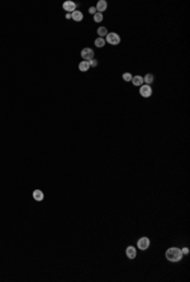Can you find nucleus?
Masks as SVG:
<instances>
[{"label":"nucleus","instance_id":"7","mask_svg":"<svg viewBox=\"0 0 190 282\" xmlns=\"http://www.w3.org/2000/svg\"><path fill=\"white\" fill-rule=\"evenodd\" d=\"M106 6H108V4H106L105 0H99L98 4H96V6H95V9L98 10V13L103 14V11L106 10Z\"/></svg>","mask_w":190,"mask_h":282},{"label":"nucleus","instance_id":"1","mask_svg":"<svg viewBox=\"0 0 190 282\" xmlns=\"http://www.w3.org/2000/svg\"><path fill=\"white\" fill-rule=\"evenodd\" d=\"M182 252H181V249H179V248H176V247H172V248H169L166 250V258H167V261H170V262H172V263H175V262H180L181 261V258H182Z\"/></svg>","mask_w":190,"mask_h":282},{"label":"nucleus","instance_id":"20","mask_svg":"<svg viewBox=\"0 0 190 282\" xmlns=\"http://www.w3.org/2000/svg\"><path fill=\"white\" fill-rule=\"evenodd\" d=\"M181 252H182V254H189V248H182Z\"/></svg>","mask_w":190,"mask_h":282},{"label":"nucleus","instance_id":"10","mask_svg":"<svg viewBox=\"0 0 190 282\" xmlns=\"http://www.w3.org/2000/svg\"><path fill=\"white\" fill-rule=\"evenodd\" d=\"M90 68V65H89V61H81V62L79 63V70L81 72H86L89 71Z\"/></svg>","mask_w":190,"mask_h":282},{"label":"nucleus","instance_id":"18","mask_svg":"<svg viewBox=\"0 0 190 282\" xmlns=\"http://www.w3.org/2000/svg\"><path fill=\"white\" fill-rule=\"evenodd\" d=\"M89 65H90V66H93V67H95V66H98V61L93 58V60L89 61Z\"/></svg>","mask_w":190,"mask_h":282},{"label":"nucleus","instance_id":"21","mask_svg":"<svg viewBox=\"0 0 190 282\" xmlns=\"http://www.w3.org/2000/svg\"><path fill=\"white\" fill-rule=\"evenodd\" d=\"M66 18H67V19H70V18H71V14H70V13H67V14H66Z\"/></svg>","mask_w":190,"mask_h":282},{"label":"nucleus","instance_id":"15","mask_svg":"<svg viewBox=\"0 0 190 282\" xmlns=\"http://www.w3.org/2000/svg\"><path fill=\"white\" fill-rule=\"evenodd\" d=\"M98 34L103 38L104 36H106V34H108V30H106L105 27H100V28H98Z\"/></svg>","mask_w":190,"mask_h":282},{"label":"nucleus","instance_id":"5","mask_svg":"<svg viewBox=\"0 0 190 282\" xmlns=\"http://www.w3.org/2000/svg\"><path fill=\"white\" fill-rule=\"evenodd\" d=\"M139 95L142 98H150L152 95V89L150 85H142L139 89Z\"/></svg>","mask_w":190,"mask_h":282},{"label":"nucleus","instance_id":"12","mask_svg":"<svg viewBox=\"0 0 190 282\" xmlns=\"http://www.w3.org/2000/svg\"><path fill=\"white\" fill-rule=\"evenodd\" d=\"M132 83L134 86H142L143 77H142V76H134V77H132Z\"/></svg>","mask_w":190,"mask_h":282},{"label":"nucleus","instance_id":"4","mask_svg":"<svg viewBox=\"0 0 190 282\" xmlns=\"http://www.w3.org/2000/svg\"><path fill=\"white\" fill-rule=\"evenodd\" d=\"M81 58H84L85 61H90V60H93L94 58V51L91 48H84L82 51H81Z\"/></svg>","mask_w":190,"mask_h":282},{"label":"nucleus","instance_id":"16","mask_svg":"<svg viewBox=\"0 0 190 282\" xmlns=\"http://www.w3.org/2000/svg\"><path fill=\"white\" fill-rule=\"evenodd\" d=\"M94 20L96 22V23H100L103 20V14L101 13H98V11H96V13L94 14Z\"/></svg>","mask_w":190,"mask_h":282},{"label":"nucleus","instance_id":"8","mask_svg":"<svg viewBox=\"0 0 190 282\" xmlns=\"http://www.w3.org/2000/svg\"><path fill=\"white\" fill-rule=\"evenodd\" d=\"M125 253H127V257L129 258V260H133V258H136V256H137V250H136L134 247H132V246H129L128 248L125 249Z\"/></svg>","mask_w":190,"mask_h":282},{"label":"nucleus","instance_id":"3","mask_svg":"<svg viewBox=\"0 0 190 282\" xmlns=\"http://www.w3.org/2000/svg\"><path fill=\"white\" fill-rule=\"evenodd\" d=\"M137 247H138L141 250H146L148 247H150V239H148L147 237L139 238L138 242H137Z\"/></svg>","mask_w":190,"mask_h":282},{"label":"nucleus","instance_id":"6","mask_svg":"<svg viewBox=\"0 0 190 282\" xmlns=\"http://www.w3.org/2000/svg\"><path fill=\"white\" fill-rule=\"evenodd\" d=\"M62 8H63V10H66L67 13L71 14L72 11H75V9H76V4L74 1H65Z\"/></svg>","mask_w":190,"mask_h":282},{"label":"nucleus","instance_id":"14","mask_svg":"<svg viewBox=\"0 0 190 282\" xmlns=\"http://www.w3.org/2000/svg\"><path fill=\"white\" fill-rule=\"evenodd\" d=\"M105 43H106L105 39H104V38H101V37H99L98 39H95V46H96V47H99V48L104 47Z\"/></svg>","mask_w":190,"mask_h":282},{"label":"nucleus","instance_id":"13","mask_svg":"<svg viewBox=\"0 0 190 282\" xmlns=\"http://www.w3.org/2000/svg\"><path fill=\"white\" fill-rule=\"evenodd\" d=\"M153 80H155V77H153V75H151V74H147L146 76L143 77V82H146L147 85H151L152 82H153Z\"/></svg>","mask_w":190,"mask_h":282},{"label":"nucleus","instance_id":"9","mask_svg":"<svg viewBox=\"0 0 190 282\" xmlns=\"http://www.w3.org/2000/svg\"><path fill=\"white\" fill-rule=\"evenodd\" d=\"M71 18H72V20H75V22H81L82 18H84V14L80 10H75L71 13Z\"/></svg>","mask_w":190,"mask_h":282},{"label":"nucleus","instance_id":"11","mask_svg":"<svg viewBox=\"0 0 190 282\" xmlns=\"http://www.w3.org/2000/svg\"><path fill=\"white\" fill-rule=\"evenodd\" d=\"M33 199L36 201H42L44 199L43 192H42L41 190H34V191H33Z\"/></svg>","mask_w":190,"mask_h":282},{"label":"nucleus","instance_id":"19","mask_svg":"<svg viewBox=\"0 0 190 282\" xmlns=\"http://www.w3.org/2000/svg\"><path fill=\"white\" fill-rule=\"evenodd\" d=\"M89 13L90 14H95V13H96V9H95L94 6H91V8H89Z\"/></svg>","mask_w":190,"mask_h":282},{"label":"nucleus","instance_id":"17","mask_svg":"<svg viewBox=\"0 0 190 282\" xmlns=\"http://www.w3.org/2000/svg\"><path fill=\"white\" fill-rule=\"evenodd\" d=\"M123 80H124L125 82L132 81V75H131V74H128V72H125V74H123Z\"/></svg>","mask_w":190,"mask_h":282},{"label":"nucleus","instance_id":"2","mask_svg":"<svg viewBox=\"0 0 190 282\" xmlns=\"http://www.w3.org/2000/svg\"><path fill=\"white\" fill-rule=\"evenodd\" d=\"M105 37H106L105 38V42H108L109 44L115 46V44H119L120 43V37L118 36L117 33H108Z\"/></svg>","mask_w":190,"mask_h":282}]
</instances>
